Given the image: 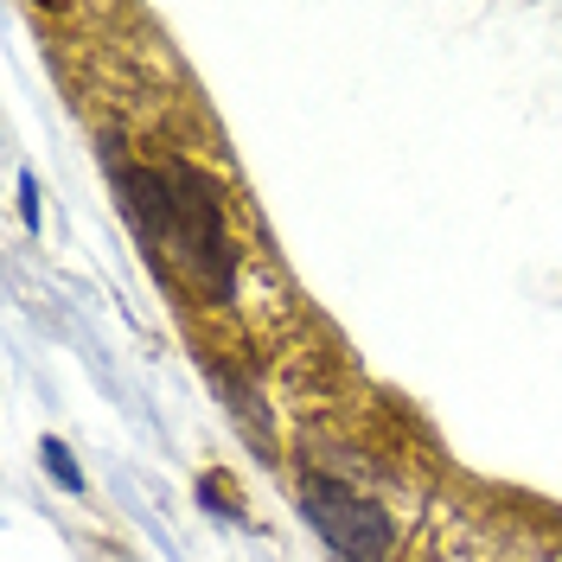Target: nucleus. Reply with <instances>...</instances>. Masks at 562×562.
<instances>
[{
    "mask_svg": "<svg viewBox=\"0 0 562 562\" xmlns=\"http://www.w3.org/2000/svg\"><path fill=\"white\" fill-rule=\"evenodd\" d=\"M115 186H122V199L135 211L140 237L160 249L199 294H211L217 307H231L237 301V262H244V249H237L231 224H224L217 192L199 179V167H186V160L115 167Z\"/></svg>",
    "mask_w": 562,
    "mask_h": 562,
    "instance_id": "1",
    "label": "nucleus"
},
{
    "mask_svg": "<svg viewBox=\"0 0 562 562\" xmlns=\"http://www.w3.org/2000/svg\"><path fill=\"white\" fill-rule=\"evenodd\" d=\"M301 505H307L314 530L333 543L339 562H390L396 557V518L378 498H364L351 480H339V473H319V467L301 473Z\"/></svg>",
    "mask_w": 562,
    "mask_h": 562,
    "instance_id": "2",
    "label": "nucleus"
},
{
    "mask_svg": "<svg viewBox=\"0 0 562 562\" xmlns=\"http://www.w3.org/2000/svg\"><path fill=\"white\" fill-rule=\"evenodd\" d=\"M45 460H52V473H58V480H65L70 492L83 486V480H77V467H70V460H65V448H58V441H45Z\"/></svg>",
    "mask_w": 562,
    "mask_h": 562,
    "instance_id": "3",
    "label": "nucleus"
}]
</instances>
